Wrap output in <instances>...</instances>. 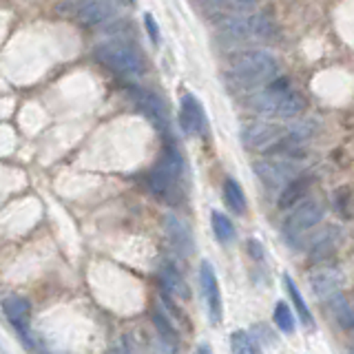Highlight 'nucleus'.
<instances>
[{"label": "nucleus", "instance_id": "f257e3e1", "mask_svg": "<svg viewBox=\"0 0 354 354\" xmlns=\"http://www.w3.org/2000/svg\"><path fill=\"white\" fill-rule=\"evenodd\" d=\"M317 133V124L313 120L290 122V124H277V122H250L241 129V140L248 149L270 153L277 144L290 138L297 144H306Z\"/></svg>", "mask_w": 354, "mask_h": 354}, {"label": "nucleus", "instance_id": "f03ea898", "mask_svg": "<svg viewBox=\"0 0 354 354\" xmlns=\"http://www.w3.org/2000/svg\"><path fill=\"white\" fill-rule=\"evenodd\" d=\"M219 33L230 42H257V40H270L277 36V22L272 16L263 11H252V14H224L217 20Z\"/></svg>", "mask_w": 354, "mask_h": 354}, {"label": "nucleus", "instance_id": "7ed1b4c3", "mask_svg": "<svg viewBox=\"0 0 354 354\" xmlns=\"http://www.w3.org/2000/svg\"><path fill=\"white\" fill-rule=\"evenodd\" d=\"M248 104L252 111H257V113L266 118H286V120L297 118L306 106L304 97L297 91H292L288 80H272L268 88L250 95Z\"/></svg>", "mask_w": 354, "mask_h": 354}, {"label": "nucleus", "instance_id": "20e7f679", "mask_svg": "<svg viewBox=\"0 0 354 354\" xmlns=\"http://www.w3.org/2000/svg\"><path fill=\"white\" fill-rule=\"evenodd\" d=\"M230 69L235 73L237 80L246 82V84H263V82H272L274 75L279 73V62L277 58L266 49H243L235 51L228 58Z\"/></svg>", "mask_w": 354, "mask_h": 354}, {"label": "nucleus", "instance_id": "39448f33", "mask_svg": "<svg viewBox=\"0 0 354 354\" xmlns=\"http://www.w3.org/2000/svg\"><path fill=\"white\" fill-rule=\"evenodd\" d=\"M120 5L122 0H64L55 7V11L60 16L73 18L77 25L91 29L115 20Z\"/></svg>", "mask_w": 354, "mask_h": 354}, {"label": "nucleus", "instance_id": "423d86ee", "mask_svg": "<svg viewBox=\"0 0 354 354\" xmlns=\"http://www.w3.org/2000/svg\"><path fill=\"white\" fill-rule=\"evenodd\" d=\"M182 173H184V162L180 158V153H177L173 147L164 149L160 162L155 164V169L147 177V184L151 188V193L158 195L160 199L171 202L177 193V186H180Z\"/></svg>", "mask_w": 354, "mask_h": 354}, {"label": "nucleus", "instance_id": "0eeeda50", "mask_svg": "<svg viewBox=\"0 0 354 354\" xmlns=\"http://www.w3.org/2000/svg\"><path fill=\"white\" fill-rule=\"evenodd\" d=\"M93 58L106 66L109 71H115L120 75H142L144 73V60L138 53V49H133L129 42L122 40H111L104 44H97L93 49Z\"/></svg>", "mask_w": 354, "mask_h": 354}, {"label": "nucleus", "instance_id": "6e6552de", "mask_svg": "<svg viewBox=\"0 0 354 354\" xmlns=\"http://www.w3.org/2000/svg\"><path fill=\"white\" fill-rule=\"evenodd\" d=\"M326 215V208L319 199H301L295 208L290 210V215L283 221V235L286 239L297 241L299 237H304L308 230H313Z\"/></svg>", "mask_w": 354, "mask_h": 354}, {"label": "nucleus", "instance_id": "1a4fd4ad", "mask_svg": "<svg viewBox=\"0 0 354 354\" xmlns=\"http://www.w3.org/2000/svg\"><path fill=\"white\" fill-rule=\"evenodd\" d=\"M199 290L204 295L210 324L219 326L221 319H224V304H221V290H219L217 274L208 261H202V266H199Z\"/></svg>", "mask_w": 354, "mask_h": 354}, {"label": "nucleus", "instance_id": "9d476101", "mask_svg": "<svg viewBox=\"0 0 354 354\" xmlns=\"http://www.w3.org/2000/svg\"><path fill=\"white\" fill-rule=\"evenodd\" d=\"M254 173H257V177L266 188H279L281 191V188L295 177L297 166L292 164V160L272 158V160H263L254 164Z\"/></svg>", "mask_w": 354, "mask_h": 354}, {"label": "nucleus", "instance_id": "9b49d317", "mask_svg": "<svg viewBox=\"0 0 354 354\" xmlns=\"http://www.w3.org/2000/svg\"><path fill=\"white\" fill-rule=\"evenodd\" d=\"M341 283H343V274L341 270L332 268V266H321V268L310 272V288L317 299L321 301H328L330 297H335L341 292Z\"/></svg>", "mask_w": 354, "mask_h": 354}, {"label": "nucleus", "instance_id": "f8f14e48", "mask_svg": "<svg viewBox=\"0 0 354 354\" xmlns=\"http://www.w3.org/2000/svg\"><path fill=\"white\" fill-rule=\"evenodd\" d=\"M164 230H166V235H169V241L173 243V248L180 252L182 257L193 254L195 239H193V232L184 219H180L177 215H166L164 217Z\"/></svg>", "mask_w": 354, "mask_h": 354}, {"label": "nucleus", "instance_id": "ddd939ff", "mask_svg": "<svg viewBox=\"0 0 354 354\" xmlns=\"http://www.w3.org/2000/svg\"><path fill=\"white\" fill-rule=\"evenodd\" d=\"M136 102L140 106V111L155 129L164 131L169 127V115H166V106L160 100V95H155L153 91H144V88H138L136 91Z\"/></svg>", "mask_w": 354, "mask_h": 354}, {"label": "nucleus", "instance_id": "4468645a", "mask_svg": "<svg viewBox=\"0 0 354 354\" xmlns=\"http://www.w3.org/2000/svg\"><path fill=\"white\" fill-rule=\"evenodd\" d=\"M3 313L9 319V324L14 326L22 339L29 343V332H27V324H29V315H31V304L27 301L25 297H18V295H11L3 301Z\"/></svg>", "mask_w": 354, "mask_h": 354}, {"label": "nucleus", "instance_id": "2eb2a0df", "mask_svg": "<svg viewBox=\"0 0 354 354\" xmlns=\"http://www.w3.org/2000/svg\"><path fill=\"white\" fill-rule=\"evenodd\" d=\"M180 124L184 129L186 136H197V133L204 131V109L197 102V97L193 93H184L182 95V104H180Z\"/></svg>", "mask_w": 354, "mask_h": 354}, {"label": "nucleus", "instance_id": "dca6fc26", "mask_svg": "<svg viewBox=\"0 0 354 354\" xmlns=\"http://www.w3.org/2000/svg\"><path fill=\"white\" fill-rule=\"evenodd\" d=\"M313 182H315L313 175H295L292 180L279 191V199H277L279 208L288 210V208H292L295 204L301 202V199L306 197V193L310 191V186H313Z\"/></svg>", "mask_w": 354, "mask_h": 354}, {"label": "nucleus", "instance_id": "f3484780", "mask_svg": "<svg viewBox=\"0 0 354 354\" xmlns=\"http://www.w3.org/2000/svg\"><path fill=\"white\" fill-rule=\"evenodd\" d=\"M160 283H162V290L169 297L180 299V301H188V299H191V288H188L186 279L175 266H164L160 270Z\"/></svg>", "mask_w": 354, "mask_h": 354}, {"label": "nucleus", "instance_id": "a211bd4d", "mask_svg": "<svg viewBox=\"0 0 354 354\" xmlns=\"http://www.w3.org/2000/svg\"><path fill=\"white\" fill-rule=\"evenodd\" d=\"M339 241H341V230L337 226H328L326 230H321L319 235H315L313 241H310V248H308L310 257L313 259L328 257V254L337 250Z\"/></svg>", "mask_w": 354, "mask_h": 354}, {"label": "nucleus", "instance_id": "6ab92c4d", "mask_svg": "<svg viewBox=\"0 0 354 354\" xmlns=\"http://www.w3.org/2000/svg\"><path fill=\"white\" fill-rule=\"evenodd\" d=\"M324 304L328 308V315L332 317V321H335L339 328L354 330V310H352V304L346 297H343L341 292H337L335 297H330Z\"/></svg>", "mask_w": 354, "mask_h": 354}, {"label": "nucleus", "instance_id": "aec40b11", "mask_svg": "<svg viewBox=\"0 0 354 354\" xmlns=\"http://www.w3.org/2000/svg\"><path fill=\"white\" fill-rule=\"evenodd\" d=\"M283 286H286L288 297H290V301H292V306H295V310H297L299 319H301V324H304L308 330H315V317H313V313H310L308 304L304 301V297H301V292H299V288H297V283L292 281V277H290V274H283Z\"/></svg>", "mask_w": 354, "mask_h": 354}, {"label": "nucleus", "instance_id": "412c9836", "mask_svg": "<svg viewBox=\"0 0 354 354\" xmlns=\"http://www.w3.org/2000/svg\"><path fill=\"white\" fill-rule=\"evenodd\" d=\"M230 352L232 354H263L261 343L254 339L248 330H235L230 335Z\"/></svg>", "mask_w": 354, "mask_h": 354}, {"label": "nucleus", "instance_id": "4be33fe9", "mask_svg": "<svg viewBox=\"0 0 354 354\" xmlns=\"http://www.w3.org/2000/svg\"><path fill=\"white\" fill-rule=\"evenodd\" d=\"M224 202L228 204V208L232 210V213L237 215H246V195H243L239 182H235L232 177H226L224 180Z\"/></svg>", "mask_w": 354, "mask_h": 354}, {"label": "nucleus", "instance_id": "5701e85b", "mask_svg": "<svg viewBox=\"0 0 354 354\" xmlns=\"http://www.w3.org/2000/svg\"><path fill=\"white\" fill-rule=\"evenodd\" d=\"M210 224H213V232H215L217 241L228 243V241L235 239V226H232L228 215L219 213V210H213V215H210Z\"/></svg>", "mask_w": 354, "mask_h": 354}, {"label": "nucleus", "instance_id": "b1692460", "mask_svg": "<svg viewBox=\"0 0 354 354\" xmlns=\"http://www.w3.org/2000/svg\"><path fill=\"white\" fill-rule=\"evenodd\" d=\"M210 11H219V14H235V11H248L254 7L257 0H202Z\"/></svg>", "mask_w": 354, "mask_h": 354}, {"label": "nucleus", "instance_id": "393cba45", "mask_svg": "<svg viewBox=\"0 0 354 354\" xmlns=\"http://www.w3.org/2000/svg\"><path fill=\"white\" fill-rule=\"evenodd\" d=\"M272 321H274V326L279 328L281 332H286V335H292L295 328H297L295 317H292V310H290V306H288L286 301H277Z\"/></svg>", "mask_w": 354, "mask_h": 354}, {"label": "nucleus", "instance_id": "a878e982", "mask_svg": "<svg viewBox=\"0 0 354 354\" xmlns=\"http://www.w3.org/2000/svg\"><path fill=\"white\" fill-rule=\"evenodd\" d=\"M133 31H136V27H133L131 20H111L102 29L104 36H109L111 40H122V42H127V38H133Z\"/></svg>", "mask_w": 354, "mask_h": 354}, {"label": "nucleus", "instance_id": "bb28decb", "mask_svg": "<svg viewBox=\"0 0 354 354\" xmlns=\"http://www.w3.org/2000/svg\"><path fill=\"white\" fill-rule=\"evenodd\" d=\"M144 27H147L149 38L158 44L160 42V27H158V22H155L153 14H144Z\"/></svg>", "mask_w": 354, "mask_h": 354}, {"label": "nucleus", "instance_id": "cd10ccee", "mask_svg": "<svg viewBox=\"0 0 354 354\" xmlns=\"http://www.w3.org/2000/svg\"><path fill=\"white\" fill-rule=\"evenodd\" d=\"M252 332H261V339H257L259 343H270V346H274V343H277L274 332L266 328V324H257V326L252 328Z\"/></svg>", "mask_w": 354, "mask_h": 354}, {"label": "nucleus", "instance_id": "c85d7f7f", "mask_svg": "<svg viewBox=\"0 0 354 354\" xmlns=\"http://www.w3.org/2000/svg\"><path fill=\"white\" fill-rule=\"evenodd\" d=\"M246 248H248V254H250L252 259L263 261V248H261V243H259L257 239H248Z\"/></svg>", "mask_w": 354, "mask_h": 354}, {"label": "nucleus", "instance_id": "c756f323", "mask_svg": "<svg viewBox=\"0 0 354 354\" xmlns=\"http://www.w3.org/2000/svg\"><path fill=\"white\" fill-rule=\"evenodd\" d=\"M195 354H213V352H210V346H208V343H202V346H197Z\"/></svg>", "mask_w": 354, "mask_h": 354}, {"label": "nucleus", "instance_id": "7c9ffc66", "mask_svg": "<svg viewBox=\"0 0 354 354\" xmlns=\"http://www.w3.org/2000/svg\"><path fill=\"white\" fill-rule=\"evenodd\" d=\"M111 354H122V352H120V350H115V352H111Z\"/></svg>", "mask_w": 354, "mask_h": 354}, {"label": "nucleus", "instance_id": "2f4dec72", "mask_svg": "<svg viewBox=\"0 0 354 354\" xmlns=\"http://www.w3.org/2000/svg\"><path fill=\"white\" fill-rule=\"evenodd\" d=\"M352 310H354V304H352Z\"/></svg>", "mask_w": 354, "mask_h": 354}]
</instances>
